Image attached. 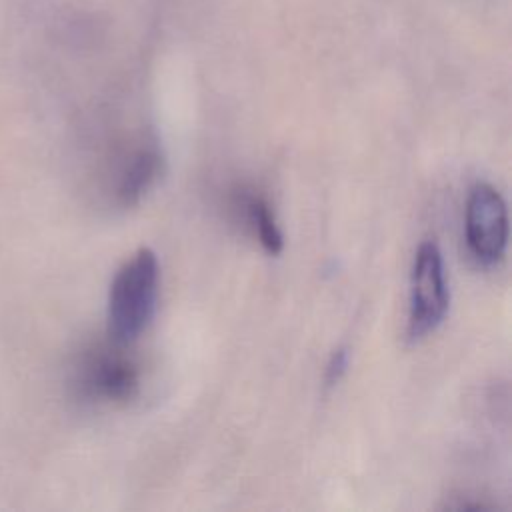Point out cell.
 <instances>
[{"mask_svg": "<svg viewBox=\"0 0 512 512\" xmlns=\"http://www.w3.org/2000/svg\"><path fill=\"white\" fill-rule=\"evenodd\" d=\"M160 286L158 258L150 248H138L116 272L108 292V336L126 346L150 324Z\"/></svg>", "mask_w": 512, "mask_h": 512, "instance_id": "1", "label": "cell"}, {"mask_svg": "<svg viewBox=\"0 0 512 512\" xmlns=\"http://www.w3.org/2000/svg\"><path fill=\"white\" fill-rule=\"evenodd\" d=\"M448 304L450 292L442 252L434 240H426L418 246L412 264L408 340L418 342L434 332L446 318Z\"/></svg>", "mask_w": 512, "mask_h": 512, "instance_id": "2", "label": "cell"}, {"mask_svg": "<svg viewBox=\"0 0 512 512\" xmlns=\"http://www.w3.org/2000/svg\"><path fill=\"white\" fill-rule=\"evenodd\" d=\"M466 244L480 266L498 264L508 248V208L502 194L488 182L472 186L466 200Z\"/></svg>", "mask_w": 512, "mask_h": 512, "instance_id": "3", "label": "cell"}, {"mask_svg": "<svg viewBox=\"0 0 512 512\" xmlns=\"http://www.w3.org/2000/svg\"><path fill=\"white\" fill-rule=\"evenodd\" d=\"M112 344L114 348L88 350L78 364L76 386L90 400L126 402L138 394V364L120 350V344Z\"/></svg>", "mask_w": 512, "mask_h": 512, "instance_id": "4", "label": "cell"}, {"mask_svg": "<svg viewBox=\"0 0 512 512\" xmlns=\"http://www.w3.org/2000/svg\"><path fill=\"white\" fill-rule=\"evenodd\" d=\"M162 156L156 148H140L130 154L116 182V200L124 206H136L162 176Z\"/></svg>", "mask_w": 512, "mask_h": 512, "instance_id": "5", "label": "cell"}, {"mask_svg": "<svg viewBox=\"0 0 512 512\" xmlns=\"http://www.w3.org/2000/svg\"><path fill=\"white\" fill-rule=\"evenodd\" d=\"M236 204H238V210H242V218L246 226L258 240V244L264 248V252H268L270 256L280 254L284 248V236L274 218L270 202L256 192H248V194L242 192Z\"/></svg>", "mask_w": 512, "mask_h": 512, "instance_id": "6", "label": "cell"}, {"mask_svg": "<svg viewBox=\"0 0 512 512\" xmlns=\"http://www.w3.org/2000/svg\"><path fill=\"white\" fill-rule=\"evenodd\" d=\"M348 364H350V350L346 346L336 348L326 364V370H324V386L334 388L346 374Z\"/></svg>", "mask_w": 512, "mask_h": 512, "instance_id": "7", "label": "cell"}]
</instances>
